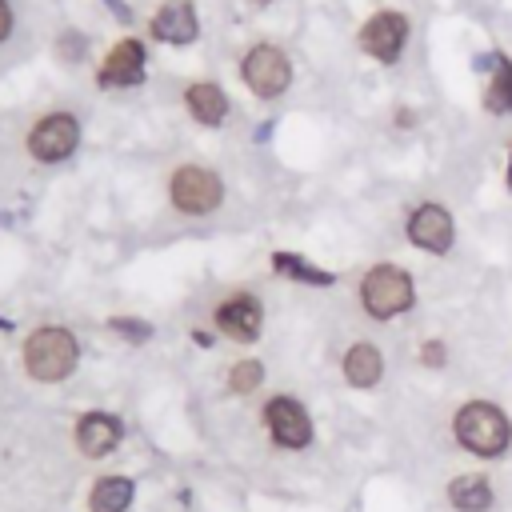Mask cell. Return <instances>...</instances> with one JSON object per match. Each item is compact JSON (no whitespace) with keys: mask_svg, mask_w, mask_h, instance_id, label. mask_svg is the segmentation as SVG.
<instances>
[{"mask_svg":"<svg viewBox=\"0 0 512 512\" xmlns=\"http://www.w3.org/2000/svg\"><path fill=\"white\" fill-rule=\"evenodd\" d=\"M20 360H24V372L40 384H60L72 376V368L80 364V340L72 336V328L64 324H40L24 336V348H20Z\"/></svg>","mask_w":512,"mask_h":512,"instance_id":"1","label":"cell"},{"mask_svg":"<svg viewBox=\"0 0 512 512\" xmlns=\"http://www.w3.org/2000/svg\"><path fill=\"white\" fill-rule=\"evenodd\" d=\"M452 432H456V440L468 452L488 456V460L492 456H504L508 444H512V424H508L504 408H496L492 400H468V404H460L456 416H452Z\"/></svg>","mask_w":512,"mask_h":512,"instance_id":"2","label":"cell"},{"mask_svg":"<svg viewBox=\"0 0 512 512\" xmlns=\"http://www.w3.org/2000/svg\"><path fill=\"white\" fill-rule=\"evenodd\" d=\"M416 304V284L400 264H372L360 280V308L372 320L404 316Z\"/></svg>","mask_w":512,"mask_h":512,"instance_id":"3","label":"cell"},{"mask_svg":"<svg viewBox=\"0 0 512 512\" xmlns=\"http://www.w3.org/2000/svg\"><path fill=\"white\" fill-rule=\"evenodd\" d=\"M168 196H172V208L176 212H184V216H208L224 200V180L212 168H204V164H180L168 176Z\"/></svg>","mask_w":512,"mask_h":512,"instance_id":"4","label":"cell"},{"mask_svg":"<svg viewBox=\"0 0 512 512\" xmlns=\"http://www.w3.org/2000/svg\"><path fill=\"white\" fill-rule=\"evenodd\" d=\"M28 156L40 160V164H60L68 160L76 148H80V116L76 112H44L32 128H28V140H24Z\"/></svg>","mask_w":512,"mask_h":512,"instance_id":"5","label":"cell"},{"mask_svg":"<svg viewBox=\"0 0 512 512\" xmlns=\"http://www.w3.org/2000/svg\"><path fill=\"white\" fill-rule=\"evenodd\" d=\"M240 80L248 84L252 96L260 100H276L288 92L292 84V60L284 56V48L276 44H252L240 60Z\"/></svg>","mask_w":512,"mask_h":512,"instance_id":"6","label":"cell"},{"mask_svg":"<svg viewBox=\"0 0 512 512\" xmlns=\"http://www.w3.org/2000/svg\"><path fill=\"white\" fill-rule=\"evenodd\" d=\"M408 32H412V24H408L404 12L380 8V12H372V16L360 24V48H364L372 60H380V64H396L400 52H404V44H408Z\"/></svg>","mask_w":512,"mask_h":512,"instance_id":"7","label":"cell"},{"mask_svg":"<svg viewBox=\"0 0 512 512\" xmlns=\"http://www.w3.org/2000/svg\"><path fill=\"white\" fill-rule=\"evenodd\" d=\"M404 232H408V240H412L420 252H432V256H444V252L452 248V240H456L452 212H448L444 204H436V200L416 204L412 216H408V224H404Z\"/></svg>","mask_w":512,"mask_h":512,"instance_id":"8","label":"cell"},{"mask_svg":"<svg viewBox=\"0 0 512 512\" xmlns=\"http://www.w3.org/2000/svg\"><path fill=\"white\" fill-rule=\"evenodd\" d=\"M264 428L280 448H304L312 440V420L308 408L296 396H272L264 404Z\"/></svg>","mask_w":512,"mask_h":512,"instance_id":"9","label":"cell"},{"mask_svg":"<svg viewBox=\"0 0 512 512\" xmlns=\"http://www.w3.org/2000/svg\"><path fill=\"white\" fill-rule=\"evenodd\" d=\"M212 320H216V328H220L228 340L248 344V340H256L260 328H264V304H260L252 292H232V296H224V300L216 304Z\"/></svg>","mask_w":512,"mask_h":512,"instance_id":"10","label":"cell"},{"mask_svg":"<svg viewBox=\"0 0 512 512\" xmlns=\"http://www.w3.org/2000/svg\"><path fill=\"white\" fill-rule=\"evenodd\" d=\"M148 32L160 44H192L200 36V20H196L192 0H168V4H160L152 12V20H148Z\"/></svg>","mask_w":512,"mask_h":512,"instance_id":"11","label":"cell"},{"mask_svg":"<svg viewBox=\"0 0 512 512\" xmlns=\"http://www.w3.org/2000/svg\"><path fill=\"white\" fill-rule=\"evenodd\" d=\"M144 80V44L124 36L120 44L108 48L104 64H100V84L104 88H136Z\"/></svg>","mask_w":512,"mask_h":512,"instance_id":"12","label":"cell"},{"mask_svg":"<svg viewBox=\"0 0 512 512\" xmlns=\"http://www.w3.org/2000/svg\"><path fill=\"white\" fill-rule=\"evenodd\" d=\"M120 436H124V428H120V420L108 416V412H84V416L76 420V448H80L84 456H92V460L108 456V452L120 444Z\"/></svg>","mask_w":512,"mask_h":512,"instance_id":"13","label":"cell"},{"mask_svg":"<svg viewBox=\"0 0 512 512\" xmlns=\"http://www.w3.org/2000/svg\"><path fill=\"white\" fill-rule=\"evenodd\" d=\"M340 372L352 388H376L380 376H384V356L372 340H352L344 360H340Z\"/></svg>","mask_w":512,"mask_h":512,"instance_id":"14","label":"cell"},{"mask_svg":"<svg viewBox=\"0 0 512 512\" xmlns=\"http://www.w3.org/2000/svg\"><path fill=\"white\" fill-rule=\"evenodd\" d=\"M184 108H188V116H192L196 124H204V128H220L224 116H228V96H224L220 84H212V80H196V84L184 88Z\"/></svg>","mask_w":512,"mask_h":512,"instance_id":"15","label":"cell"},{"mask_svg":"<svg viewBox=\"0 0 512 512\" xmlns=\"http://www.w3.org/2000/svg\"><path fill=\"white\" fill-rule=\"evenodd\" d=\"M448 500L460 512H488L492 508V484L484 476H456L448 484Z\"/></svg>","mask_w":512,"mask_h":512,"instance_id":"16","label":"cell"},{"mask_svg":"<svg viewBox=\"0 0 512 512\" xmlns=\"http://www.w3.org/2000/svg\"><path fill=\"white\" fill-rule=\"evenodd\" d=\"M132 504V480L128 476H100L88 492L92 512H124Z\"/></svg>","mask_w":512,"mask_h":512,"instance_id":"17","label":"cell"},{"mask_svg":"<svg viewBox=\"0 0 512 512\" xmlns=\"http://www.w3.org/2000/svg\"><path fill=\"white\" fill-rule=\"evenodd\" d=\"M272 268H276L284 280H296V284H312V288H328V284L336 280L332 272H324V268H316V264L300 260L296 252H272Z\"/></svg>","mask_w":512,"mask_h":512,"instance_id":"18","label":"cell"},{"mask_svg":"<svg viewBox=\"0 0 512 512\" xmlns=\"http://www.w3.org/2000/svg\"><path fill=\"white\" fill-rule=\"evenodd\" d=\"M484 108L488 112H512V64L500 52H496V64H492V76L484 88Z\"/></svg>","mask_w":512,"mask_h":512,"instance_id":"19","label":"cell"},{"mask_svg":"<svg viewBox=\"0 0 512 512\" xmlns=\"http://www.w3.org/2000/svg\"><path fill=\"white\" fill-rule=\"evenodd\" d=\"M260 384H264V364H260V360L244 356V360H236V364L228 368V388H232L236 396H248V392H256Z\"/></svg>","mask_w":512,"mask_h":512,"instance_id":"20","label":"cell"},{"mask_svg":"<svg viewBox=\"0 0 512 512\" xmlns=\"http://www.w3.org/2000/svg\"><path fill=\"white\" fill-rule=\"evenodd\" d=\"M108 328H112V332H120V336H128L132 344H144V340L152 336V328H148V324L128 320V316H112V320H108Z\"/></svg>","mask_w":512,"mask_h":512,"instance_id":"21","label":"cell"},{"mask_svg":"<svg viewBox=\"0 0 512 512\" xmlns=\"http://www.w3.org/2000/svg\"><path fill=\"white\" fill-rule=\"evenodd\" d=\"M444 360H448V352H444V344H440V340H424V344H420V364L440 368Z\"/></svg>","mask_w":512,"mask_h":512,"instance_id":"22","label":"cell"},{"mask_svg":"<svg viewBox=\"0 0 512 512\" xmlns=\"http://www.w3.org/2000/svg\"><path fill=\"white\" fill-rule=\"evenodd\" d=\"M12 36V4L8 0H0V44Z\"/></svg>","mask_w":512,"mask_h":512,"instance_id":"23","label":"cell"},{"mask_svg":"<svg viewBox=\"0 0 512 512\" xmlns=\"http://www.w3.org/2000/svg\"><path fill=\"white\" fill-rule=\"evenodd\" d=\"M508 192H512V152H508Z\"/></svg>","mask_w":512,"mask_h":512,"instance_id":"24","label":"cell"},{"mask_svg":"<svg viewBox=\"0 0 512 512\" xmlns=\"http://www.w3.org/2000/svg\"><path fill=\"white\" fill-rule=\"evenodd\" d=\"M252 4H260V8H264V4H268V0H252Z\"/></svg>","mask_w":512,"mask_h":512,"instance_id":"25","label":"cell"}]
</instances>
